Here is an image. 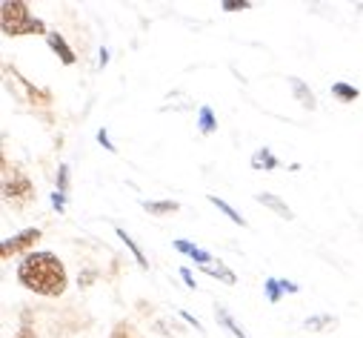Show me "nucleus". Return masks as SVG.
Here are the masks:
<instances>
[{
	"label": "nucleus",
	"instance_id": "nucleus-12",
	"mask_svg": "<svg viewBox=\"0 0 363 338\" xmlns=\"http://www.w3.org/2000/svg\"><path fill=\"white\" fill-rule=\"evenodd\" d=\"M252 166H255V169H278V158L272 155L269 149H257V152L252 155Z\"/></svg>",
	"mask_w": 363,
	"mask_h": 338
},
{
	"label": "nucleus",
	"instance_id": "nucleus-20",
	"mask_svg": "<svg viewBox=\"0 0 363 338\" xmlns=\"http://www.w3.org/2000/svg\"><path fill=\"white\" fill-rule=\"evenodd\" d=\"M220 9H226V12H238V9H249V4H246V0H240V4H235V0H223Z\"/></svg>",
	"mask_w": 363,
	"mask_h": 338
},
{
	"label": "nucleus",
	"instance_id": "nucleus-14",
	"mask_svg": "<svg viewBox=\"0 0 363 338\" xmlns=\"http://www.w3.org/2000/svg\"><path fill=\"white\" fill-rule=\"evenodd\" d=\"M118 238H121V241H123V244H126V246H129V249L135 252V261H138V264H140V267L146 270V267H149V261H146V256H143V249H140V246L135 244V238H132V235H129L126 229H118Z\"/></svg>",
	"mask_w": 363,
	"mask_h": 338
},
{
	"label": "nucleus",
	"instance_id": "nucleus-18",
	"mask_svg": "<svg viewBox=\"0 0 363 338\" xmlns=\"http://www.w3.org/2000/svg\"><path fill=\"white\" fill-rule=\"evenodd\" d=\"M266 298H269V304H278L281 301V293H284V284L278 281V278H266Z\"/></svg>",
	"mask_w": 363,
	"mask_h": 338
},
{
	"label": "nucleus",
	"instance_id": "nucleus-17",
	"mask_svg": "<svg viewBox=\"0 0 363 338\" xmlns=\"http://www.w3.org/2000/svg\"><path fill=\"white\" fill-rule=\"evenodd\" d=\"M203 273H206V276H212V278H220V281H226V284H235V281H238V278H235V273H232V270H226L223 264H218V267H215V264H209V267H203Z\"/></svg>",
	"mask_w": 363,
	"mask_h": 338
},
{
	"label": "nucleus",
	"instance_id": "nucleus-13",
	"mask_svg": "<svg viewBox=\"0 0 363 338\" xmlns=\"http://www.w3.org/2000/svg\"><path fill=\"white\" fill-rule=\"evenodd\" d=\"M209 204H215V207H218V209H220V212H223V215H226L232 224H238V227H246V218H243V215H238V212H235V209H232V207H229L223 198H218V195H209Z\"/></svg>",
	"mask_w": 363,
	"mask_h": 338
},
{
	"label": "nucleus",
	"instance_id": "nucleus-3",
	"mask_svg": "<svg viewBox=\"0 0 363 338\" xmlns=\"http://www.w3.org/2000/svg\"><path fill=\"white\" fill-rule=\"evenodd\" d=\"M38 238H40V229H23V232H18L15 238H6V241H4V246H0V252H4V258L18 256V252L29 249Z\"/></svg>",
	"mask_w": 363,
	"mask_h": 338
},
{
	"label": "nucleus",
	"instance_id": "nucleus-2",
	"mask_svg": "<svg viewBox=\"0 0 363 338\" xmlns=\"http://www.w3.org/2000/svg\"><path fill=\"white\" fill-rule=\"evenodd\" d=\"M0 26L9 38H18V35H43L46 32V23L32 18L29 6L21 4V0H6L0 6Z\"/></svg>",
	"mask_w": 363,
	"mask_h": 338
},
{
	"label": "nucleus",
	"instance_id": "nucleus-15",
	"mask_svg": "<svg viewBox=\"0 0 363 338\" xmlns=\"http://www.w3.org/2000/svg\"><path fill=\"white\" fill-rule=\"evenodd\" d=\"M198 124H201V132H203V135H212V132L218 129L215 112H212L209 107H201V112H198Z\"/></svg>",
	"mask_w": 363,
	"mask_h": 338
},
{
	"label": "nucleus",
	"instance_id": "nucleus-1",
	"mask_svg": "<svg viewBox=\"0 0 363 338\" xmlns=\"http://www.w3.org/2000/svg\"><path fill=\"white\" fill-rule=\"evenodd\" d=\"M18 281L38 295L55 298L66 290V267L55 252H26L18 267Z\"/></svg>",
	"mask_w": 363,
	"mask_h": 338
},
{
	"label": "nucleus",
	"instance_id": "nucleus-6",
	"mask_svg": "<svg viewBox=\"0 0 363 338\" xmlns=\"http://www.w3.org/2000/svg\"><path fill=\"white\" fill-rule=\"evenodd\" d=\"M255 201H257V204H263V207H269L272 212L281 215V218H286V221H289V218H295V215H292V209H289L278 195H272V192H257V195H255Z\"/></svg>",
	"mask_w": 363,
	"mask_h": 338
},
{
	"label": "nucleus",
	"instance_id": "nucleus-11",
	"mask_svg": "<svg viewBox=\"0 0 363 338\" xmlns=\"http://www.w3.org/2000/svg\"><path fill=\"white\" fill-rule=\"evenodd\" d=\"M143 209L149 215H169V212H177L180 204L177 201H143Z\"/></svg>",
	"mask_w": 363,
	"mask_h": 338
},
{
	"label": "nucleus",
	"instance_id": "nucleus-8",
	"mask_svg": "<svg viewBox=\"0 0 363 338\" xmlns=\"http://www.w3.org/2000/svg\"><path fill=\"white\" fill-rule=\"evenodd\" d=\"M66 192H69V166L63 163L57 169V192L52 195V204L57 212H63V207H66Z\"/></svg>",
	"mask_w": 363,
	"mask_h": 338
},
{
	"label": "nucleus",
	"instance_id": "nucleus-5",
	"mask_svg": "<svg viewBox=\"0 0 363 338\" xmlns=\"http://www.w3.org/2000/svg\"><path fill=\"white\" fill-rule=\"evenodd\" d=\"M174 249H177V252H184V256H189L192 261H198L201 267H209V264L215 261L206 249H201V246H195V244H189V241H184V238L174 241Z\"/></svg>",
	"mask_w": 363,
	"mask_h": 338
},
{
	"label": "nucleus",
	"instance_id": "nucleus-9",
	"mask_svg": "<svg viewBox=\"0 0 363 338\" xmlns=\"http://www.w3.org/2000/svg\"><path fill=\"white\" fill-rule=\"evenodd\" d=\"M289 83H292V92H295V98L301 101V107H306V109H318L315 92L306 87V83H303L301 77H289Z\"/></svg>",
	"mask_w": 363,
	"mask_h": 338
},
{
	"label": "nucleus",
	"instance_id": "nucleus-19",
	"mask_svg": "<svg viewBox=\"0 0 363 338\" xmlns=\"http://www.w3.org/2000/svg\"><path fill=\"white\" fill-rule=\"evenodd\" d=\"M329 324H335V318H329V315H318V318H306V329H318V327H329Z\"/></svg>",
	"mask_w": 363,
	"mask_h": 338
},
{
	"label": "nucleus",
	"instance_id": "nucleus-21",
	"mask_svg": "<svg viewBox=\"0 0 363 338\" xmlns=\"http://www.w3.org/2000/svg\"><path fill=\"white\" fill-rule=\"evenodd\" d=\"M98 141H101L109 152H115V146H112V141H109V132H106V129H101V132H98Z\"/></svg>",
	"mask_w": 363,
	"mask_h": 338
},
{
	"label": "nucleus",
	"instance_id": "nucleus-16",
	"mask_svg": "<svg viewBox=\"0 0 363 338\" xmlns=\"http://www.w3.org/2000/svg\"><path fill=\"white\" fill-rule=\"evenodd\" d=\"M332 95L349 104V101H357V95H360V92H357L354 87H349V83H343V80H337V83H332Z\"/></svg>",
	"mask_w": 363,
	"mask_h": 338
},
{
	"label": "nucleus",
	"instance_id": "nucleus-22",
	"mask_svg": "<svg viewBox=\"0 0 363 338\" xmlns=\"http://www.w3.org/2000/svg\"><path fill=\"white\" fill-rule=\"evenodd\" d=\"M180 278H184V281H186V287H192V290L198 287V284H195V278H192V273H189L186 267H184V270H180Z\"/></svg>",
	"mask_w": 363,
	"mask_h": 338
},
{
	"label": "nucleus",
	"instance_id": "nucleus-10",
	"mask_svg": "<svg viewBox=\"0 0 363 338\" xmlns=\"http://www.w3.org/2000/svg\"><path fill=\"white\" fill-rule=\"evenodd\" d=\"M215 315H218V321H220V324H223V327H226V329H229L235 338H249V335L243 332V327H240V324H238V321L229 315V310H226V307H218V310H215Z\"/></svg>",
	"mask_w": 363,
	"mask_h": 338
},
{
	"label": "nucleus",
	"instance_id": "nucleus-4",
	"mask_svg": "<svg viewBox=\"0 0 363 338\" xmlns=\"http://www.w3.org/2000/svg\"><path fill=\"white\" fill-rule=\"evenodd\" d=\"M6 198L15 204H23L32 198V181L21 173H12V181H6Z\"/></svg>",
	"mask_w": 363,
	"mask_h": 338
},
{
	"label": "nucleus",
	"instance_id": "nucleus-23",
	"mask_svg": "<svg viewBox=\"0 0 363 338\" xmlns=\"http://www.w3.org/2000/svg\"><path fill=\"white\" fill-rule=\"evenodd\" d=\"M109 63V52L106 49H101V66H106Z\"/></svg>",
	"mask_w": 363,
	"mask_h": 338
},
{
	"label": "nucleus",
	"instance_id": "nucleus-7",
	"mask_svg": "<svg viewBox=\"0 0 363 338\" xmlns=\"http://www.w3.org/2000/svg\"><path fill=\"white\" fill-rule=\"evenodd\" d=\"M46 40H49L52 52H55L66 66H72V63H74V52H72V46L63 40V35H60V32H49V38H46Z\"/></svg>",
	"mask_w": 363,
	"mask_h": 338
}]
</instances>
